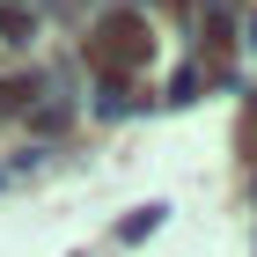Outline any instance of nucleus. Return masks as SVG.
Wrapping results in <instances>:
<instances>
[{
  "label": "nucleus",
  "instance_id": "2",
  "mask_svg": "<svg viewBox=\"0 0 257 257\" xmlns=\"http://www.w3.org/2000/svg\"><path fill=\"white\" fill-rule=\"evenodd\" d=\"M235 155H242V169H257V96L242 103V125H235Z\"/></svg>",
  "mask_w": 257,
  "mask_h": 257
},
{
  "label": "nucleus",
  "instance_id": "3",
  "mask_svg": "<svg viewBox=\"0 0 257 257\" xmlns=\"http://www.w3.org/2000/svg\"><path fill=\"white\" fill-rule=\"evenodd\" d=\"M228 37H235V22H228V15H206V59H228Z\"/></svg>",
  "mask_w": 257,
  "mask_h": 257
},
{
  "label": "nucleus",
  "instance_id": "1",
  "mask_svg": "<svg viewBox=\"0 0 257 257\" xmlns=\"http://www.w3.org/2000/svg\"><path fill=\"white\" fill-rule=\"evenodd\" d=\"M147 59H155V30H147V15H133V8H118V15H103L96 30H88V66H96L103 81L110 74H140Z\"/></svg>",
  "mask_w": 257,
  "mask_h": 257
}]
</instances>
